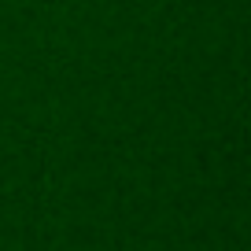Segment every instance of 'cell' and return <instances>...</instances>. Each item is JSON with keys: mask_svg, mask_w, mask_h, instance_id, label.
Instances as JSON below:
<instances>
[]
</instances>
